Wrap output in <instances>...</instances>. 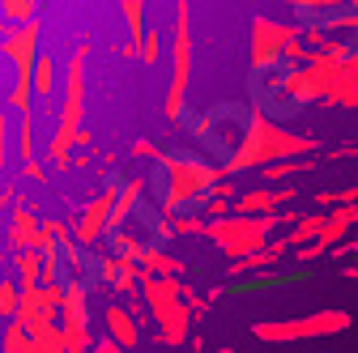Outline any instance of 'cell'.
Listing matches in <instances>:
<instances>
[{
	"mask_svg": "<svg viewBox=\"0 0 358 353\" xmlns=\"http://www.w3.org/2000/svg\"><path fill=\"white\" fill-rule=\"evenodd\" d=\"M34 9H38V0H0V17H5V26L34 22Z\"/></svg>",
	"mask_w": 358,
	"mask_h": 353,
	"instance_id": "cell-24",
	"label": "cell"
},
{
	"mask_svg": "<svg viewBox=\"0 0 358 353\" xmlns=\"http://www.w3.org/2000/svg\"><path fill=\"white\" fill-rule=\"evenodd\" d=\"M60 294H64V285H60V281H56V285H34V290H22L13 320H17L26 332H38V328L56 324V311H60Z\"/></svg>",
	"mask_w": 358,
	"mask_h": 353,
	"instance_id": "cell-11",
	"label": "cell"
},
{
	"mask_svg": "<svg viewBox=\"0 0 358 353\" xmlns=\"http://www.w3.org/2000/svg\"><path fill=\"white\" fill-rule=\"evenodd\" d=\"M22 174H26V179H34V183H48V170L38 166V158L34 162H22Z\"/></svg>",
	"mask_w": 358,
	"mask_h": 353,
	"instance_id": "cell-37",
	"label": "cell"
},
{
	"mask_svg": "<svg viewBox=\"0 0 358 353\" xmlns=\"http://www.w3.org/2000/svg\"><path fill=\"white\" fill-rule=\"evenodd\" d=\"M5 166H9V115L0 111V174H5Z\"/></svg>",
	"mask_w": 358,
	"mask_h": 353,
	"instance_id": "cell-34",
	"label": "cell"
},
{
	"mask_svg": "<svg viewBox=\"0 0 358 353\" xmlns=\"http://www.w3.org/2000/svg\"><path fill=\"white\" fill-rule=\"evenodd\" d=\"M107 239H111V251H115V255H124V260H137V255H141V247H145V243L137 239V230H128V226L111 230Z\"/></svg>",
	"mask_w": 358,
	"mask_h": 353,
	"instance_id": "cell-26",
	"label": "cell"
},
{
	"mask_svg": "<svg viewBox=\"0 0 358 353\" xmlns=\"http://www.w3.org/2000/svg\"><path fill=\"white\" fill-rule=\"evenodd\" d=\"M13 260V281H17V290H34L38 285V269H43V255L38 251H13L9 255Z\"/></svg>",
	"mask_w": 358,
	"mask_h": 353,
	"instance_id": "cell-20",
	"label": "cell"
},
{
	"mask_svg": "<svg viewBox=\"0 0 358 353\" xmlns=\"http://www.w3.org/2000/svg\"><path fill=\"white\" fill-rule=\"evenodd\" d=\"M294 260H299V264H311V260H324V247H320V243H307V247H299V251H294Z\"/></svg>",
	"mask_w": 358,
	"mask_h": 353,
	"instance_id": "cell-35",
	"label": "cell"
},
{
	"mask_svg": "<svg viewBox=\"0 0 358 353\" xmlns=\"http://www.w3.org/2000/svg\"><path fill=\"white\" fill-rule=\"evenodd\" d=\"M26 340H30V332L17 320H9L5 332H0V353H26Z\"/></svg>",
	"mask_w": 358,
	"mask_h": 353,
	"instance_id": "cell-28",
	"label": "cell"
},
{
	"mask_svg": "<svg viewBox=\"0 0 358 353\" xmlns=\"http://www.w3.org/2000/svg\"><path fill=\"white\" fill-rule=\"evenodd\" d=\"M115 183H107L94 200H85L81 204V213L73 217V226H69V234H73V243L77 247H99L103 239H107V222H111V204H115Z\"/></svg>",
	"mask_w": 358,
	"mask_h": 353,
	"instance_id": "cell-10",
	"label": "cell"
},
{
	"mask_svg": "<svg viewBox=\"0 0 358 353\" xmlns=\"http://www.w3.org/2000/svg\"><path fill=\"white\" fill-rule=\"evenodd\" d=\"M137 60H141V64H158V60H162V34H158V30L145 26V34H141V43H137Z\"/></svg>",
	"mask_w": 358,
	"mask_h": 353,
	"instance_id": "cell-29",
	"label": "cell"
},
{
	"mask_svg": "<svg viewBox=\"0 0 358 353\" xmlns=\"http://www.w3.org/2000/svg\"><path fill=\"white\" fill-rule=\"evenodd\" d=\"M316 200H320L324 209H329V204H358V183H354V188H341V192H324V196H316Z\"/></svg>",
	"mask_w": 358,
	"mask_h": 353,
	"instance_id": "cell-32",
	"label": "cell"
},
{
	"mask_svg": "<svg viewBox=\"0 0 358 353\" xmlns=\"http://www.w3.org/2000/svg\"><path fill=\"white\" fill-rule=\"evenodd\" d=\"M299 217L294 213H273V217H235V213H227V217H213V222H205V239L227 255V260H243V255H252V251H260V247H268V234L273 230H282V226H294Z\"/></svg>",
	"mask_w": 358,
	"mask_h": 353,
	"instance_id": "cell-5",
	"label": "cell"
},
{
	"mask_svg": "<svg viewBox=\"0 0 358 353\" xmlns=\"http://www.w3.org/2000/svg\"><path fill=\"white\" fill-rule=\"evenodd\" d=\"M26 353H64L60 328H56V324H48V328H38V332H30V340H26Z\"/></svg>",
	"mask_w": 358,
	"mask_h": 353,
	"instance_id": "cell-23",
	"label": "cell"
},
{
	"mask_svg": "<svg viewBox=\"0 0 358 353\" xmlns=\"http://www.w3.org/2000/svg\"><path fill=\"white\" fill-rule=\"evenodd\" d=\"M137 269H141V273H154V277H179V273H184V260H175V255L162 251L158 243H145L141 255H137Z\"/></svg>",
	"mask_w": 358,
	"mask_h": 353,
	"instance_id": "cell-19",
	"label": "cell"
},
{
	"mask_svg": "<svg viewBox=\"0 0 358 353\" xmlns=\"http://www.w3.org/2000/svg\"><path fill=\"white\" fill-rule=\"evenodd\" d=\"M5 30H9V26H5V17H0V34H5Z\"/></svg>",
	"mask_w": 358,
	"mask_h": 353,
	"instance_id": "cell-41",
	"label": "cell"
},
{
	"mask_svg": "<svg viewBox=\"0 0 358 353\" xmlns=\"http://www.w3.org/2000/svg\"><path fill=\"white\" fill-rule=\"evenodd\" d=\"M354 273H358V255H354Z\"/></svg>",
	"mask_w": 358,
	"mask_h": 353,
	"instance_id": "cell-43",
	"label": "cell"
},
{
	"mask_svg": "<svg viewBox=\"0 0 358 353\" xmlns=\"http://www.w3.org/2000/svg\"><path fill=\"white\" fill-rule=\"evenodd\" d=\"M290 200H299L290 183H286V188H256V192H235V200H231V213H235V217H273V213H282Z\"/></svg>",
	"mask_w": 358,
	"mask_h": 353,
	"instance_id": "cell-13",
	"label": "cell"
},
{
	"mask_svg": "<svg viewBox=\"0 0 358 353\" xmlns=\"http://www.w3.org/2000/svg\"><path fill=\"white\" fill-rule=\"evenodd\" d=\"M333 158H358V145H345V149H337Z\"/></svg>",
	"mask_w": 358,
	"mask_h": 353,
	"instance_id": "cell-39",
	"label": "cell"
},
{
	"mask_svg": "<svg viewBox=\"0 0 358 353\" xmlns=\"http://www.w3.org/2000/svg\"><path fill=\"white\" fill-rule=\"evenodd\" d=\"M337 5H341V9H345V0H337Z\"/></svg>",
	"mask_w": 358,
	"mask_h": 353,
	"instance_id": "cell-44",
	"label": "cell"
},
{
	"mask_svg": "<svg viewBox=\"0 0 358 353\" xmlns=\"http://www.w3.org/2000/svg\"><path fill=\"white\" fill-rule=\"evenodd\" d=\"M141 196H145V179H128V183L115 192V204H111V222H107V234H111V230H120V226H128V217L137 213Z\"/></svg>",
	"mask_w": 358,
	"mask_h": 353,
	"instance_id": "cell-18",
	"label": "cell"
},
{
	"mask_svg": "<svg viewBox=\"0 0 358 353\" xmlns=\"http://www.w3.org/2000/svg\"><path fill=\"white\" fill-rule=\"evenodd\" d=\"M333 260H345V255H358V239H341L337 247H329Z\"/></svg>",
	"mask_w": 358,
	"mask_h": 353,
	"instance_id": "cell-36",
	"label": "cell"
},
{
	"mask_svg": "<svg viewBox=\"0 0 358 353\" xmlns=\"http://www.w3.org/2000/svg\"><path fill=\"white\" fill-rule=\"evenodd\" d=\"M56 85H60V64L52 60V52H38L30 68V98H43V107H48V98H56Z\"/></svg>",
	"mask_w": 358,
	"mask_h": 353,
	"instance_id": "cell-17",
	"label": "cell"
},
{
	"mask_svg": "<svg viewBox=\"0 0 358 353\" xmlns=\"http://www.w3.org/2000/svg\"><path fill=\"white\" fill-rule=\"evenodd\" d=\"M85 56H90V43H77V52L64 64V90H60V123L48 137V162L69 166L73 149L85 145Z\"/></svg>",
	"mask_w": 358,
	"mask_h": 353,
	"instance_id": "cell-2",
	"label": "cell"
},
{
	"mask_svg": "<svg viewBox=\"0 0 358 353\" xmlns=\"http://www.w3.org/2000/svg\"><path fill=\"white\" fill-rule=\"evenodd\" d=\"M90 353H124L111 336H99V340H90Z\"/></svg>",
	"mask_w": 358,
	"mask_h": 353,
	"instance_id": "cell-38",
	"label": "cell"
},
{
	"mask_svg": "<svg viewBox=\"0 0 358 353\" xmlns=\"http://www.w3.org/2000/svg\"><path fill=\"white\" fill-rule=\"evenodd\" d=\"M141 302L150 306V320L158 328V340L171 345V349H184L188 332H192V311L184 302V281L179 277H154V273H141Z\"/></svg>",
	"mask_w": 358,
	"mask_h": 353,
	"instance_id": "cell-4",
	"label": "cell"
},
{
	"mask_svg": "<svg viewBox=\"0 0 358 353\" xmlns=\"http://www.w3.org/2000/svg\"><path fill=\"white\" fill-rule=\"evenodd\" d=\"M217 353H239V349H217Z\"/></svg>",
	"mask_w": 358,
	"mask_h": 353,
	"instance_id": "cell-42",
	"label": "cell"
},
{
	"mask_svg": "<svg viewBox=\"0 0 358 353\" xmlns=\"http://www.w3.org/2000/svg\"><path fill=\"white\" fill-rule=\"evenodd\" d=\"M286 5H290V9H299V13H320V17L341 9L337 0H286Z\"/></svg>",
	"mask_w": 358,
	"mask_h": 353,
	"instance_id": "cell-31",
	"label": "cell"
},
{
	"mask_svg": "<svg viewBox=\"0 0 358 353\" xmlns=\"http://www.w3.org/2000/svg\"><path fill=\"white\" fill-rule=\"evenodd\" d=\"M196 234H205V217L196 213H175L171 217V239H196Z\"/></svg>",
	"mask_w": 358,
	"mask_h": 353,
	"instance_id": "cell-27",
	"label": "cell"
},
{
	"mask_svg": "<svg viewBox=\"0 0 358 353\" xmlns=\"http://www.w3.org/2000/svg\"><path fill=\"white\" fill-rule=\"evenodd\" d=\"M299 38V26L278 22V17H252V73H268L273 64H282L286 43Z\"/></svg>",
	"mask_w": 358,
	"mask_h": 353,
	"instance_id": "cell-8",
	"label": "cell"
},
{
	"mask_svg": "<svg viewBox=\"0 0 358 353\" xmlns=\"http://www.w3.org/2000/svg\"><path fill=\"white\" fill-rule=\"evenodd\" d=\"M282 255H286L282 239H268V247H260V251H252V255H243V260H231L227 277H231V281L260 277V273H268V269H278V264H282Z\"/></svg>",
	"mask_w": 358,
	"mask_h": 353,
	"instance_id": "cell-15",
	"label": "cell"
},
{
	"mask_svg": "<svg viewBox=\"0 0 358 353\" xmlns=\"http://www.w3.org/2000/svg\"><path fill=\"white\" fill-rule=\"evenodd\" d=\"M316 166H320L316 153H311V158H286V162L264 166V179L268 183H282V179H290V174H307V170H316Z\"/></svg>",
	"mask_w": 358,
	"mask_h": 353,
	"instance_id": "cell-21",
	"label": "cell"
},
{
	"mask_svg": "<svg viewBox=\"0 0 358 353\" xmlns=\"http://www.w3.org/2000/svg\"><path fill=\"white\" fill-rule=\"evenodd\" d=\"M162 200H158V213L171 217L184 213V204L201 200L213 183H222L227 174H222V166L213 162H201V158H184V153H162Z\"/></svg>",
	"mask_w": 358,
	"mask_h": 353,
	"instance_id": "cell-3",
	"label": "cell"
},
{
	"mask_svg": "<svg viewBox=\"0 0 358 353\" xmlns=\"http://www.w3.org/2000/svg\"><path fill=\"white\" fill-rule=\"evenodd\" d=\"M188 85H192V5L175 0V34H171V85H166V119L179 123L188 107Z\"/></svg>",
	"mask_w": 358,
	"mask_h": 353,
	"instance_id": "cell-6",
	"label": "cell"
},
{
	"mask_svg": "<svg viewBox=\"0 0 358 353\" xmlns=\"http://www.w3.org/2000/svg\"><path fill=\"white\" fill-rule=\"evenodd\" d=\"M0 281H5V255H0Z\"/></svg>",
	"mask_w": 358,
	"mask_h": 353,
	"instance_id": "cell-40",
	"label": "cell"
},
{
	"mask_svg": "<svg viewBox=\"0 0 358 353\" xmlns=\"http://www.w3.org/2000/svg\"><path fill=\"white\" fill-rule=\"evenodd\" d=\"M17 298H22V290H17V281L13 277H5L0 281V320H13V311H17Z\"/></svg>",
	"mask_w": 358,
	"mask_h": 353,
	"instance_id": "cell-30",
	"label": "cell"
},
{
	"mask_svg": "<svg viewBox=\"0 0 358 353\" xmlns=\"http://www.w3.org/2000/svg\"><path fill=\"white\" fill-rule=\"evenodd\" d=\"M38 153V137H34V115H17V158L34 162Z\"/></svg>",
	"mask_w": 358,
	"mask_h": 353,
	"instance_id": "cell-25",
	"label": "cell"
},
{
	"mask_svg": "<svg viewBox=\"0 0 358 353\" xmlns=\"http://www.w3.org/2000/svg\"><path fill=\"white\" fill-rule=\"evenodd\" d=\"M132 158H150V162H162V149H158V141L141 137V141H132Z\"/></svg>",
	"mask_w": 358,
	"mask_h": 353,
	"instance_id": "cell-33",
	"label": "cell"
},
{
	"mask_svg": "<svg viewBox=\"0 0 358 353\" xmlns=\"http://www.w3.org/2000/svg\"><path fill=\"white\" fill-rule=\"evenodd\" d=\"M282 5H286V0H282Z\"/></svg>",
	"mask_w": 358,
	"mask_h": 353,
	"instance_id": "cell-45",
	"label": "cell"
},
{
	"mask_svg": "<svg viewBox=\"0 0 358 353\" xmlns=\"http://www.w3.org/2000/svg\"><path fill=\"white\" fill-rule=\"evenodd\" d=\"M316 149H320L316 137H299V132L282 128L278 119H268L260 107H252L222 174H239V170H252V166H273V162H286V158H311Z\"/></svg>",
	"mask_w": 358,
	"mask_h": 353,
	"instance_id": "cell-1",
	"label": "cell"
},
{
	"mask_svg": "<svg viewBox=\"0 0 358 353\" xmlns=\"http://www.w3.org/2000/svg\"><path fill=\"white\" fill-rule=\"evenodd\" d=\"M120 13H124V26H128V43L137 47L141 34H145V0H120Z\"/></svg>",
	"mask_w": 358,
	"mask_h": 353,
	"instance_id": "cell-22",
	"label": "cell"
},
{
	"mask_svg": "<svg viewBox=\"0 0 358 353\" xmlns=\"http://www.w3.org/2000/svg\"><path fill=\"white\" fill-rule=\"evenodd\" d=\"M5 217H9V222L0 226V234H5L9 255H13V251H48V247H56V239L43 230V217H38L30 204L13 200V209H9Z\"/></svg>",
	"mask_w": 358,
	"mask_h": 353,
	"instance_id": "cell-9",
	"label": "cell"
},
{
	"mask_svg": "<svg viewBox=\"0 0 358 353\" xmlns=\"http://www.w3.org/2000/svg\"><path fill=\"white\" fill-rule=\"evenodd\" d=\"M38 34H43L38 22L9 26L5 34H0V47H5V56L13 60V81H30V68L38 60Z\"/></svg>",
	"mask_w": 358,
	"mask_h": 353,
	"instance_id": "cell-12",
	"label": "cell"
},
{
	"mask_svg": "<svg viewBox=\"0 0 358 353\" xmlns=\"http://www.w3.org/2000/svg\"><path fill=\"white\" fill-rule=\"evenodd\" d=\"M99 277H103L115 294H128V298H132V290H137V281H141V269H137V260H124V255L107 251V255L99 260Z\"/></svg>",
	"mask_w": 358,
	"mask_h": 353,
	"instance_id": "cell-16",
	"label": "cell"
},
{
	"mask_svg": "<svg viewBox=\"0 0 358 353\" xmlns=\"http://www.w3.org/2000/svg\"><path fill=\"white\" fill-rule=\"evenodd\" d=\"M350 311H337V306H324L316 315H299V320H260L252 324V336L264 345H290V340H329L350 332Z\"/></svg>",
	"mask_w": 358,
	"mask_h": 353,
	"instance_id": "cell-7",
	"label": "cell"
},
{
	"mask_svg": "<svg viewBox=\"0 0 358 353\" xmlns=\"http://www.w3.org/2000/svg\"><path fill=\"white\" fill-rule=\"evenodd\" d=\"M103 324H107V336H111L120 349H137V345H141V320L132 315L124 302H107V306H103Z\"/></svg>",
	"mask_w": 358,
	"mask_h": 353,
	"instance_id": "cell-14",
	"label": "cell"
}]
</instances>
